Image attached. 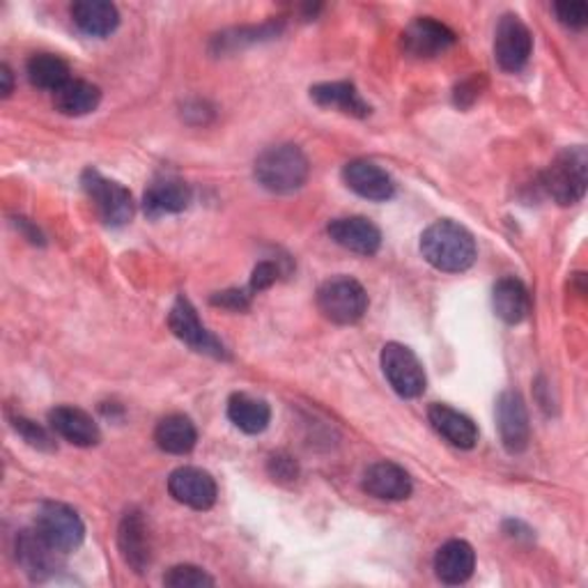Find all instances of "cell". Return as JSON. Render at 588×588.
I'll use <instances>...</instances> for the list:
<instances>
[{
  "instance_id": "d590c367",
  "label": "cell",
  "mask_w": 588,
  "mask_h": 588,
  "mask_svg": "<svg viewBox=\"0 0 588 588\" xmlns=\"http://www.w3.org/2000/svg\"><path fill=\"white\" fill-rule=\"evenodd\" d=\"M0 81H3V87H0V92H3V97H10L12 87H14V79H12V70L8 65L0 68Z\"/></svg>"
},
{
  "instance_id": "4dcf8cb0",
  "label": "cell",
  "mask_w": 588,
  "mask_h": 588,
  "mask_svg": "<svg viewBox=\"0 0 588 588\" xmlns=\"http://www.w3.org/2000/svg\"><path fill=\"white\" fill-rule=\"evenodd\" d=\"M554 12L564 25L575 28V30H579L588 23V6L584 3V0H572V3H556Z\"/></svg>"
},
{
  "instance_id": "4316f807",
  "label": "cell",
  "mask_w": 588,
  "mask_h": 588,
  "mask_svg": "<svg viewBox=\"0 0 588 588\" xmlns=\"http://www.w3.org/2000/svg\"><path fill=\"white\" fill-rule=\"evenodd\" d=\"M55 554L58 551H53L38 536L35 529L33 532H23L17 538V561L23 566V570L33 579H42L47 572H51Z\"/></svg>"
},
{
  "instance_id": "7c38bea8",
  "label": "cell",
  "mask_w": 588,
  "mask_h": 588,
  "mask_svg": "<svg viewBox=\"0 0 588 588\" xmlns=\"http://www.w3.org/2000/svg\"><path fill=\"white\" fill-rule=\"evenodd\" d=\"M497 425L499 435L508 453H522L529 446L532 440V425L529 414H526V405L519 393L504 391L497 400Z\"/></svg>"
},
{
  "instance_id": "484cf974",
  "label": "cell",
  "mask_w": 588,
  "mask_h": 588,
  "mask_svg": "<svg viewBox=\"0 0 588 588\" xmlns=\"http://www.w3.org/2000/svg\"><path fill=\"white\" fill-rule=\"evenodd\" d=\"M102 102V90L90 81H68L58 92H53L55 111L70 117H81L95 111Z\"/></svg>"
},
{
  "instance_id": "9a60e30c",
  "label": "cell",
  "mask_w": 588,
  "mask_h": 588,
  "mask_svg": "<svg viewBox=\"0 0 588 588\" xmlns=\"http://www.w3.org/2000/svg\"><path fill=\"white\" fill-rule=\"evenodd\" d=\"M329 237L343 246V249L359 254V256H375L382 246L380 228L363 219V216H345V219H333L327 226Z\"/></svg>"
},
{
  "instance_id": "44dd1931",
  "label": "cell",
  "mask_w": 588,
  "mask_h": 588,
  "mask_svg": "<svg viewBox=\"0 0 588 588\" xmlns=\"http://www.w3.org/2000/svg\"><path fill=\"white\" fill-rule=\"evenodd\" d=\"M476 568V551L464 540H448L435 554V575L448 586L464 584Z\"/></svg>"
},
{
  "instance_id": "7a4b0ae2",
  "label": "cell",
  "mask_w": 588,
  "mask_h": 588,
  "mask_svg": "<svg viewBox=\"0 0 588 588\" xmlns=\"http://www.w3.org/2000/svg\"><path fill=\"white\" fill-rule=\"evenodd\" d=\"M254 173L262 189L283 196L295 194L303 187L311 166H308L306 154L297 145L283 143L267 147L256 159Z\"/></svg>"
},
{
  "instance_id": "1f68e13d",
  "label": "cell",
  "mask_w": 588,
  "mask_h": 588,
  "mask_svg": "<svg viewBox=\"0 0 588 588\" xmlns=\"http://www.w3.org/2000/svg\"><path fill=\"white\" fill-rule=\"evenodd\" d=\"M297 472V462L290 455L276 453L269 457V474L274 481H295Z\"/></svg>"
},
{
  "instance_id": "e575fe53",
  "label": "cell",
  "mask_w": 588,
  "mask_h": 588,
  "mask_svg": "<svg viewBox=\"0 0 588 588\" xmlns=\"http://www.w3.org/2000/svg\"><path fill=\"white\" fill-rule=\"evenodd\" d=\"M214 306H224V308H233V311H241L251 303V295L244 292V290H226V292H216L209 299Z\"/></svg>"
},
{
  "instance_id": "836d02e7",
  "label": "cell",
  "mask_w": 588,
  "mask_h": 588,
  "mask_svg": "<svg viewBox=\"0 0 588 588\" xmlns=\"http://www.w3.org/2000/svg\"><path fill=\"white\" fill-rule=\"evenodd\" d=\"M478 81H483V76H472L467 81H462L457 87H455V104L467 109L472 106L478 97H481V85Z\"/></svg>"
},
{
  "instance_id": "277c9868",
  "label": "cell",
  "mask_w": 588,
  "mask_h": 588,
  "mask_svg": "<svg viewBox=\"0 0 588 588\" xmlns=\"http://www.w3.org/2000/svg\"><path fill=\"white\" fill-rule=\"evenodd\" d=\"M318 308L333 324H354L368 311V292L350 276H333L318 290Z\"/></svg>"
},
{
  "instance_id": "f1b7e54d",
  "label": "cell",
  "mask_w": 588,
  "mask_h": 588,
  "mask_svg": "<svg viewBox=\"0 0 588 588\" xmlns=\"http://www.w3.org/2000/svg\"><path fill=\"white\" fill-rule=\"evenodd\" d=\"M164 584L171 588H212L214 579L198 566H175L166 572Z\"/></svg>"
},
{
  "instance_id": "e0dca14e",
  "label": "cell",
  "mask_w": 588,
  "mask_h": 588,
  "mask_svg": "<svg viewBox=\"0 0 588 588\" xmlns=\"http://www.w3.org/2000/svg\"><path fill=\"white\" fill-rule=\"evenodd\" d=\"M49 425L55 435H60L65 442L81 446V448L97 446L102 440V432H100V425L95 423V419L79 408L63 405V408L51 410L49 412Z\"/></svg>"
},
{
  "instance_id": "603a6c76",
  "label": "cell",
  "mask_w": 588,
  "mask_h": 588,
  "mask_svg": "<svg viewBox=\"0 0 588 588\" xmlns=\"http://www.w3.org/2000/svg\"><path fill=\"white\" fill-rule=\"evenodd\" d=\"M311 100L318 106L336 109L340 113H348V115H354V117L370 115V106L361 100L354 83H348V81H333V83L313 85L311 87Z\"/></svg>"
},
{
  "instance_id": "ffe728a7",
  "label": "cell",
  "mask_w": 588,
  "mask_h": 588,
  "mask_svg": "<svg viewBox=\"0 0 588 588\" xmlns=\"http://www.w3.org/2000/svg\"><path fill=\"white\" fill-rule=\"evenodd\" d=\"M492 308L506 324H519L532 313V295L519 278L506 276L492 290Z\"/></svg>"
},
{
  "instance_id": "4fadbf2b",
  "label": "cell",
  "mask_w": 588,
  "mask_h": 588,
  "mask_svg": "<svg viewBox=\"0 0 588 588\" xmlns=\"http://www.w3.org/2000/svg\"><path fill=\"white\" fill-rule=\"evenodd\" d=\"M361 487L363 492L370 494V497L382 502H402L408 499L414 489L412 476L402 470L400 464L389 460L370 464V467L363 472Z\"/></svg>"
},
{
  "instance_id": "5b68a950",
  "label": "cell",
  "mask_w": 588,
  "mask_h": 588,
  "mask_svg": "<svg viewBox=\"0 0 588 588\" xmlns=\"http://www.w3.org/2000/svg\"><path fill=\"white\" fill-rule=\"evenodd\" d=\"M81 187L87 198L95 205L102 221L111 228H122L132 221L134 216V198L130 189L122 187L120 182L104 177L100 171L87 168L81 175Z\"/></svg>"
},
{
  "instance_id": "cb8c5ba5",
  "label": "cell",
  "mask_w": 588,
  "mask_h": 588,
  "mask_svg": "<svg viewBox=\"0 0 588 588\" xmlns=\"http://www.w3.org/2000/svg\"><path fill=\"white\" fill-rule=\"evenodd\" d=\"M154 442H157L164 453L187 455L198 442V430L189 416L171 414L162 419L157 430H154Z\"/></svg>"
},
{
  "instance_id": "3957f363",
  "label": "cell",
  "mask_w": 588,
  "mask_h": 588,
  "mask_svg": "<svg viewBox=\"0 0 588 588\" xmlns=\"http://www.w3.org/2000/svg\"><path fill=\"white\" fill-rule=\"evenodd\" d=\"M588 154L584 145L566 147L543 173V187L554 203L577 205L586 194Z\"/></svg>"
},
{
  "instance_id": "ba28073f",
  "label": "cell",
  "mask_w": 588,
  "mask_h": 588,
  "mask_svg": "<svg viewBox=\"0 0 588 588\" xmlns=\"http://www.w3.org/2000/svg\"><path fill=\"white\" fill-rule=\"evenodd\" d=\"M534 51V35L517 14H504L494 33V60L504 72H519L529 63Z\"/></svg>"
},
{
  "instance_id": "8fae6325",
  "label": "cell",
  "mask_w": 588,
  "mask_h": 588,
  "mask_svg": "<svg viewBox=\"0 0 588 588\" xmlns=\"http://www.w3.org/2000/svg\"><path fill=\"white\" fill-rule=\"evenodd\" d=\"M168 492L177 504L194 510H209L216 504V481L198 467H179L168 478Z\"/></svg>"
},
{
  "instance_id": "ac0fdd59",
  "label": "cell",
  "mask_w": 588,
  "mask_h": 588,
  "mask_svg": "<svg viewBox=\"0 0 588 588\" xmlns=\"http://www.w3.org/2000/svg\"><path fill=\"white\" fill-rule=\"evenodd\" d=\"M427 419L432 427H435L451 446L470 451L478 444V427L467 414L442 405V402H435V405H430L427 410Z\"/></svg>"
},
{
  "instance_id": "52a82bcc",
  "label": "cell",
  "mask_w": 588,
  "mask_h": 588,
  "mask_svg": "<svg viewBox=\"0 0 588 588\" xmlns=\"http://www.w3.org/2000/svg\"><path fill=\"white\" fill-rule=\"evenodd\" d=\"M380 361L386 382L400 398H419L425 391L427 378L423 363L408 345L386 343Z\"/></svg>"
},
{
  "instance_id": "5bb4252c",
  "label": "cell",
  "mask_w": 588,
  "mask_h": 588,
  "mask_svg": "<svg viewBox=\"0 0 588 588\" xmlns=\"http://www.w3.org/2000/svg\"><path fill=\"white\" fill-rule=\"evenodd\" d=\"M117 547L120 556L136 575H143L152 561L149 532L143 515L138 510H127L117 529Z\"/></svg>"
},
{
  "instance_id": "9c48e42d",
  "label": "cell",
  "mask_w": 588,
  "mask_h": 588,
  "mask_svg": "<svg viewBox=\"0 0 588 588\" xmlns=\"http://www.w3.org/2000/svg\"><path fill=\"white\" fill-rule=\"evenodd\" d=\"M168 327L171 331L182 340V343H187L194 352L200 354H209L214 359H226V348L216 340L198 320L196 308L192 306V301L187 297H177V301L171 308V316H168Z\"/></svg>"
},
{
  "instance_id": "83f0119b",
  "label": "cell",
  "mask_w": 588,
  "mask_h": 588,
  "mask_svg": "<svg viewBox=\"0 0 588 588\" xmlns=\"http://www.w3.org/2000/svg\"><path fill=\"white\" fill-rule=\"evenodd\" d=\"M28 81L40 90L58 92L70 79V65L60 55L53 53H38L28 60L25 65Z\"/></svg>"
},
{
  "instance_id": "30bf717a",
  "label": "cell",
  "mask_w": 588,
  "mask_h": 588,
  "mask_svg": "<svg viewBox=\"0 0 588 588\" xmlns=\"http://www.w3.org/2000/svg\"><path fill=\"white\" fill-rule=\"evenodd\" d=\"M455 44V33L444 25L442 21H435L430 17H421L412 21L405 33H402V49L410 58L427 60V58H437L440 53L448 51Z\"/></svg>"
},
{
  "instance_id": "d6a6232c",
  "label": "cell",
  "mask_w": 588,
  "mask_h": 588,
  "mask_svg": "<svg viewBox=\"0 0 588 588\" xmlns=\"http://www.w3.org/2000/svg\"><path fill=\"white\" fill-rule=\"evenodd\" d=\"M276 278H278V267L269 260L260 262L251 276V292H262V290L271 288L276 283Z\"/></svg>"
},
{
  "instance_id": "d6986e66",
  "label": "cell",
  "mask_w": 588,
  "mask_h": 588,
  "mask_svg": "<svg viewBox=\"0 0 588 588\" xmlns=\"http://www.w3.org/2000/svg\"><path fill=\"white\" fill-rule=\"evenodd\" d=\"M192 203V187L182 179H159L143 196V209L149 219H159L166 214H179Z\"/></svg>"
},
{
  "instance_id": "7402d4cb",
  "label": "cell",
  "mask_w": 588,
  "mask_h": 588,
  "mask_svg": "<svg viewBox=\"0 0 588 588\" xmlns=\"http://www.w3.org/2000/svg\"><path fill=\"white\" fill-rule=\"evenodd\" d=\"M70 12L81 33L90 38H109L120 25L117 8L106 0H79Z\"/></svg>"
},
{
  "instance_id": "8992f818",
  "label": "cell",
  "mask_w": 588,
  "mask_h": 588,
  "mask_svg": "<svg viewBox=\"0 0 588 588\" xmlns=\"http://www.w3.org/2000/svg\"><path fill=\"white\" fill-rule=\"evenodd\" d=\"M35 532L58 554L76 551L85 540V524L79 513L55 502L42 504L35 517Z\"/></svg>"
},
{
  "instance_id": "f546056e",
  "label": "cell",
  "mask_w": 588,
  "mask_h": 588,
  "mask_svg": "<svg viewBox=\"0 0 588 588\" xmlns=\"http://www.w3.org/2000/svg\"><path fill=\"white\" fill-rule=\"evenodd\" d=\"M12 425H14V430L19 432V435H21L30 446H35V448H40V451H53V448H55L51 435H49V432H47L42 425L33 423V421H28V419H23V416L12 419Z\"/></svg>"
},
{
  "instance_id": "6da1fadb",
  "label": "cell",
  "mask_w": 588,
  "mask_h": 588,
  "mask_svg": "<svg viewBox=\"0 0 588 588\" xmlns=\"http://www.w3.org/2000/svg\"><path fill=\"white\" fill-rule=\"evenodd\" d=\"M421 254L427 265L440 271L460 274L476 262V239L474 235L448 219L435 221L421 235Z\"/></svg>"
},
{
  "instance_id": "2e32d148",
  "label": "cell",
  "mask_w": 588,
  "mask_h": 588,
  "mask_svg": "<svg viewBox=\"0 0 588 588\" xmlns=\"http://www.w3.org/2000/svg\"><path fill=\"white\" fill-rule=\"evenodd\" d=\"M343 179L357 196H361L365 200L386 203L395 194V184H393L391 175L382 166L368 162V159L350 162L343 168Z\"/></svg>"
},
{
  "instance_id": "d4e9b609",
  "label": "cell",
  "mask_w": 588,
  "mask_h": 588,
  "mask_svg": "<svg viewBox=\"0 0 588 588\" xmlns=\"http://www.w3.org/2000/svg\"><path fill=\"white\" fill-rule=\"evenodd\" d=\"M228 419L246 435H260L271 421V410L262 398L249 393H233L228 400Z\"/></svg>"
}]
</instances>
